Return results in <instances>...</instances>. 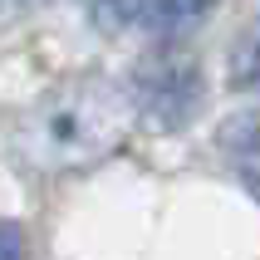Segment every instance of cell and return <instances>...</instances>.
Masks as SVG:
<instances>
[{
    "label": "cell",
    "mask_w": 260,
    "mask_h": 260,
    "mask_svg": "<svg viewBox=\"0 0 260 260\" xmlns=\"http://www.w3.org/2000/svg\"><path fill=\"white\" fill-rule=\"evenodd\" d=\"M133 103L138 93H128L123 84L103 74H79L40 99L25 123V143L44 167H84L128 133Z\"/></svg>",
    "instance_id": "obj_1"
},
{
    "label": "cell",
    "mask_w": 260,
    "mask_h": 260,
    "mask_svg": "<svg viewBox=\"0 0 260 260\" xmlns=\"http://www.w3.org/2000/svg\"><path fill=\"white\" fill-rule=\"evenodd\" d=\"M133 88H138V108L157 128H182L202 103V69L182 49H157V54L143 59Z\"/></svg>",
    "instance_id": "obj_2"
},
{
    "label": "cell",
    "mask_w": 260,
    "mask_h": 260,
    "mask_svg": "<svg viewBox=\"0 0 260 260\" xmlns=\"http://www.w3.org/2000/svg\"><path fill=\"white\" fill-rule=\"evenodd\" d=\"M216 0H143V25L157 40H182L211 15Z\"/></svg>",
    "instance_id": "obj_3"
},
{
    "label": "cell",
    "mask_w": 260,
    "mask_h": 260,
    "mask_svg": "<svg viewBox=\"0 0 260 260\" xmlns=\"http://www.w3.org/2000/svg\"><path fill=\"white\" fill-rule=\"evenodd\" d=\"M221 147L236 157L241 172H250L260 182V118H226V128H221Z\"/></svg>",
    "instance_id": "obj_4"
},
{
    "label": "cell",
    "mask_w": 260,
    "mask_h": 260,
    "mask_svg": "<svg viewBox=\"0 0 260 260\" xmlns=\"http://www.w3.org/2000/svg\"><path fill=\"white\" fill-rule=\"evenodd\" d=\"M84 5L103 35H123V29L143 25V0H84Z\"/></svg>",
    "instance_id": "obj_5"
},
{
    "label": "cell",
    "mask_w": 260,
    "mask_h": 260,
    "mask_svg": "<svg viewBox=\"0 0 260 260\" xmlns=\"http://www.w3.org/2000/svg\"><path fill=\"white\" fill-rule=\"evenodd\" d=\"M29 255V236L20 221H0V260H25Z\"/></svg>",
    "instance_id": "obj_6"
},
{
    "label": "cell",
    "mask_w": 260,
    "mask_h": 260,
    "mask_svg": "<svg viewBox=\"0 0 260 260\" xmlns=\"http://www.w3.org/2000/svg\"><path fill=\"white\" fill-rule=\"evenodd\" d=\"M20 5H44V0H20Z\"/></svg>",
    "instance_id": "obj_7"
}]
</instances>
